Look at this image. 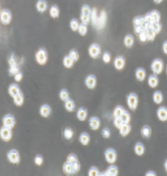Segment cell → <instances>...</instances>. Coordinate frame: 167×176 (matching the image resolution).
Instances as JSON below:
<instances>
[{"label": "cell", "instance_id": "obj_52", "mask_svg": "<svg viewBox=\"0 0 167 176\" xmlns=\"http://www.w3.org/2000/svg\"><path fill=\"white\" fill-rule=\"evenodd\" d=\"M23 75L21 72H18V73H17V74H15V76H14L15 81H16V82H20V81L23 80Z\"/></svg>", "mask_w": 167, "mask_h": 176}, {"label": "cell", "instance_id": "obj_41", "mask_svg": "<svg viewBox=\"0 0 167 176\" xmlns=\"http://www.w3.org/2000/svg\"><path fill=\"white\" fill-rule=\"evenodd\" d=\"M92 10L93 9L88 5H84L83 7H82V9H81V15H91Z\"/></svg>", "mask_w": 167, "mask_h": 176}, {"label": "cell", "instance_id": "obj_57", "mask_svg": "<svg viewBox=\"0 0 167 176\" xmlns=\"http://www.w3.org/2000/svg\"><path fill=\"white\" fill-rule=\"evenodd\" d=\"M166 74H167V67H166Z\"/></svg>", "mask_w": 167, "mask_h": 176}, {"label": "cell", "instance_id": "obj_8", "mask_svg": "<svg viewBox=\"0 0 167 176\" xmlns=\"http://www.w3.org/2000/svg\"><path fill=\"white\" fill-rule=\"evenodd\" d=\"M7 159L8 161L11 164L14 165H18L20 161H21V157H20V154L16 149H12L7 153Z\"/></svg>", "mask_w": 167, "mask_h": 176}, {"label": "cell", "instance_id": "obj_21", "mask_svg": "<svg viewBox=\"0 0 167 176\" xmlns=\"http://www.w3.org/2000/svg\"><path fill=\"white\" fill-rule=\"evenodd\" d=\"M78 140L79 142L83 145V146H86L89 144L90 140H91V138H90V135L87 133V132H82L78 138Z\"/></svg>", "mask_w": 167, "mask_h": 176}, {"label": "cell", "instance_id": "obj_19", "mask_svg": "<svg viewBox=\"0 0 167 176\" xmlns=\"http://www.w3.org/2000/svg\"><path fill=\"white\" fill-rule=\"evenodd\" d=\"M147 83L149 85V87L152 88H156L159 84V80L156 74H151L148 79H147Z\"/></svg>", "mask_w": 167, "mask_h": 176}, {"label": "cell", "instance_id": "obj_55", "mask_svg": "<svg viewBox=\"0 0 167 176\" xmlns=\"http://www.w3.org/2000/svg\"><path fill=\"white\" fill-rule=\"evenodd\" d=\"M162 2H163V0H154V3H155V4H156V5L161 4Z\"/></svg>", "mask_w": 167, "mask_h": 176}, {"label": "cell", "instance_id": "obj_45", "mask_svg": "<svg viewBox=\"0 0 167 176\" xmlns=\"http://www.w3.org/2000/svg\"><path fill=\"white\" fill-rule=\"evenodd\" d=\"M102 59H103V62L104 64H109L112 60V55L109 52H104L103 56H102Z\"/></svg>", "mask_w": 167, "mask_h": 176}, {"label": "cell", "instance_id": "obj_42", "mask_svg": "<svg viewBox=\"0 0 167 176\" xmlns=\"http://www.w3.org/2000/svg\"><path fill=\"white\" fill-rule=\"evenodd\" d=\"M80 20H81V23L88 25L91 22V15H80Z\"/></svg>", "mask_w": 167, "mask_h": 176}, {"label": "cell", "instance_id": "obj_50", "mask_svg": "<svg viewBox=\"0 0 167 176\" xmlns=\"http://www.w3.org/2000/svg\"><path fill=\"white\" fill-rule=\"evenodd\" d=\"M124 123L122 121L121 117H114L113 119V124L117 129H120V127Z\"/></svg>", "mask_w": 167, "mask_h": 176}, {"label": "cell", "instance_id": "obj_12", "mask_svg": "<svg viewBox=\"0 0 167 176\" xmlns=\"http://www.w3.org/2000/svg\"><path fill=\"white\" fill-rule=\"evenodd\" d=\"M3 126L7 127V128H10V129H14L15 126V119L12 115H7L3 117Z\"/></svg>", "mask_w": 167, "mask_h": 176}, {"label": "cell", "instance_id": "obj_13", "mask_svg": "<svg viewBox=\"0 0 167 176\" xmlns=\"http://www.w3.org/2000/svg\"><path fill=\"white\" fill-rule=\"evenodd\" d=\"M96 84H97L96 77L94 75H93V74L88 75L84 80V85L86 86V88H89V89H93L96 87Z\"/></svg>", "mask_w": 167, "mask_h": 176}, {"label": "cell", "instance_id": "obj_4", "mask_svg": "<svg viewBox=\"0 0 167 176\" xmlns=\"http://www.w3.org/2000/svg\"><path fill=\"white\" fill-rule=\"evenodd\" d=\"M127 104L130 110L135 111L138 106V97L135 93H129L127 96Z\"/></svg>", "mask_w": 167, "mask_h": 176}, {"label": "cell", "instance_id": "obj_6", "mask_svg": "<svg viewBox=\"0 0 167 176\" xmlns=\"http://www.w3.org/2000/svg\"><path fill=\"white\" fill-rule=\"evenodd\" d=\"M12 21V14L7 9H3L0 12V22L3 25H8Z\"/></svg>", "mask_w": 167, "mask_h": 176}, {"label": "cell", "instance_id": "obj_49", "mask_svg": "<svg viewBox=\"0 0 167 176\" xmlns=\"http://www.w3.org/2000/svg\"><path fill=\"white\" fill-rule=\"evenodd\" d=\"M34 164L38 166H41L42 164H43V157L41 155H37L35 157H34Z\"/></svg>", "mask_w": 167, "mask_h": 176}, {"label": "cell", "instance_id": "obj_33", "mask_svg": "<svg viewBox=\"0 0 167 176\" xmlns=\"http://www.w3.org/2000/svg\"><path fill=\"white\" fill-rule=\"evenodd\" d=\"M134 151L137 156H143L145 153V147L144 145L141 142H137L136 143L135 147H134Z\"/></svg>", "mask_w": 167, "mask_h": 176}, {"label": "cell", "instance_id": "obj_32", "mask_svg": "<svg viewBox=\"0 0 167 176\" xmlns=\"http://www.w3.org/2000/svg\"><path fill=\"white\" fill-rule=\"evenodd\" d=\"M63 172L67 175H73V169H72V164L69 162H65L63 165Z\"/></svg>", "mask_w": 167, "mask_h": 176}, {"label": "cell", "instance_id": "obj_25", "mask_svg": "<svg viewBox=\"0 0 167 176\" xmlns=\"http://www.w3.org/2000/svg\"><path fill=\"white\" fill-rule=\"evenodd\" d=\"M87 115H88V114H87V110L85 109V108H79L77 112H76V117L77 119L79 120V121H81V122H84V121H85L86 119H87Z\"/></svg>", "mask_w": 167, "mask_h": 176}, {"label": "cell", "instance_id": "obj_26", "mask_svg": "<svg viewBox=\"0 0 167 176\" xmlns=\"http://www.w3.org/2000/svg\"><path fill=\"white\" fill-rule=\"evenodd\" d=\"M131 130V126L129 124H123L120 127L119 131H120V134L122 135V137H126L129 135V133L130 132Z\"/></svg>", "mask_w": 167, "mask_h": 176}, {"label": "cell", "instance_id": "obj_51", "mask_svg": "<svg viewBox=\"0 0 167 176\" xmlns=\"http://www.w3.org/2000/svg\"><path fill=\"white\" fill-rule=\"evenodd\" d=\"M102 135H103V138L109 139V138L111 137V132H110V130L107 129V128L103 129V130H102Z\"/></svg>", "mask_w": 167, "mask_h": 176}, {"label": "cell", "instance_id": "obj_48", "mask_svg": "<svg viewBox=\"0 0 167 176\" xmlns=\"http://www.w3.org/2000/svg\"><path fill=\"white\" fill-rule=\"evenodd\" d=\"M78 161V158H77V156L75 154H73V153H71V154H69L68 156V157H67V162H69L70 164H73V163H75V162Z\"/></svg>", "mask_w": 167, "mask_h": 176}, {"label": "cell", "instance_id": "obj_43", "mask_svg": "<svg viewBox=\"0 0 167 176\" xmlns=\"http://www.w3.org/2000/svg\"><path fill=\"white\" fill-rule=\"evenodd\" d=\"M87 25H85V24H83V23H81L80 24V26H79V29H78V33L81 35V36H85L86 35V33H87Z\"/></svg>", "mask_w": 167, "mask_h": 176}, {"label": "cell", "instance_id": "obj_47", "mask_svg": "<svg viewBox=\"0 0 167 176\" xmlns=\"http://www.w3.org/2000/svg\"><path fill=\"white\" fill-rule=\"evenodd\" d=\"M99 174H100V172H99L98 168L95 167V166H92L88 171V175L89 176H99Z\"/></svg>", "mask_w": 167, "mask_h": 176}, {"label": "cell", "instance_id": "obj_5", "mask_svg": "<svg viewBox=\"0 0 167 176\" xmlns=\"http://www.w3.org/2000/svg\"><path fill=\"white\" fill-rule=\"evenodd\" d=\"M151 70L154 73V74H162L163 70H164V62L159 58L155 59L151 64Z\"/></svg>", "mask_w": 167, "mask_h": 176}, {"label": "cell", "instance_id": "obj_16", "mask_svg": "<svg viewBox=\"0 0 167 176\" xmlns=\"http://www.w3.org/2000/svg\"><path fill=\"white\" fill-rule=\"evenodd\" d=\"M40 115L44 118H48L51 115V107L50 105L44 104L40 107Z\"/></svg>", "mask_w": 167, "mask_h": 176}, {"label": "cell", "instance_id": "obj_20", "mask_svg": "<svg viewBox=\"0 0 167 176\" xmlns=\"http://www.w3.org/2000/svg\"><path fill=\"white\" fill-rule=\"evenodd\" d=\"M135 76H136V79L138 81H140V82L144 81V80L146 79V73L144 68H141V67L137 68L136 72H135Z\"/></svg>", "mask_w": 167, "mask_h": 176}, {"label": "cell", "instance_id": "obj_40", "mask_svg": "<svg viewBox=\"0 0 167 176\" xmlns=\"http://www.w3.org/2000/svg\"><path fill=\"white\" fill-rule=\"evenodd\" d=\"M121 119H122V121L124 124H129V122H130V115H129V112L127 110L124 111L123 114L122 115V116H121Z\"/></svg>", "mask_w": 167, "mask_h": 176}, {"label": "cell", "instance_id": "obj_56", "mask_svg": "<svg viewBox=\"0 0 167 176\" xmlns=\"http://www.w3.org/2000/svg\"><path fill=\"white\" fill-rule=\"evenodd\" d=\"M165 171H166L167 173V159L165 160Z\"/></svg>", "mask_w": 167, "mask_h": 176}, {"label": "cell", "instance_id": "obj_27", "mask_svg": "<svg viewBox=\"0 0 167 176\" xmlns=\"http://www.w3.org/2000/svg\"><path fill=\"white\" fill-rule=\"evenodd\" d=\"M13 100H14V103L16 106H22L23 105V102H24V97H23V94L22 92L18 93L17 95L13 97Z\"/></svg>", "mask_w": 167, "mask_h": 176}, {"label": "cell", "instance_id": "obj_10", "mask_svg": "<svg viewBox=\"0 0 167 176\" xmlns=\"http://www.w3.org/2000/svg\"><path fill=\"white\" fill-rule=\"evenodd\" d=\"M101 52H102L101 47L98 44H96V43L91 44L90 47H89V48H88L89 56L93 59L98 58L99 56H100V55H101Z\"/></svg>", "mask_w": 167, "mask_h": 176}, {"label": "cell", "instance_id": "obj_39", "mask_svg": "<svg viewBox=\"0 0 167 176\" xmlns=\"http://www.w3.org/2000/svg\"><path fill=\"white\" fill-rule=\"evenodd\" d=\"M124 111H125V109L122 107V106H117L114 108L113 113H112L113 118L114 117H121Z\"/></svg>", "mask_w": 167, "mask_h": 176}, {"label": "cell", "instance_id": "obj_9", "mask_svg": "<svg viewBox=\"0 0 167 176\" xmlns=\"http://www.w3.org/2000/svg\"><path fill=\"white\" fill-rule=\"evenodd\" d=\"M13 133H12V129L7 128L5 126H2V128L0 129V139L3 141H10L12 139Z\"/></svg>", "mask_w": 167, "mask_h": 176}, {"label": "cell", "instance_id": "obj_53", "mask_svg": "<svg viewBox=\"0 0 167 176\" xmlns=\"http://www.w3.org/2000/svg\"><path fill=\"white\" fill-rule=\"evenodd\" d=\"M162 48H163V51H164V53H165V55H167V40L164 42Z\"/></svg>", "mask_w": 167, "mask_h": 176}, {"label": "cell", "instance_id": "obj_35", "mask_svg": "<svg viewBox=\"0 0 167 176\" xmlns=\"http://www.w3.org/2000/svg\"><path fill=\"white\" fill-rule=\"evenodd\" d=\"M153 99H154V102L155 103V104H157V105L161 104V103L163 102V100H164V96L162 94V92L159 91V90L155 91L154 93V95H153Z\"/></svg>", "mask_w": 167, "mask_h": 176}, {"label": "cell", "instance_id": "obj_17", "mask_svg": "<svg viewBox=\"0 0 167 176\" xmlns=\"http://www.w3.org/2000/svg\"><path fill=\"white\" fill-rule=\"evenodd\" d=\"M21 92L20 87L16 84V83H12L9 87H8V94L11 97H14L17 95L18 93Z\"/></svg>", "mask_w": 167, "mask_h": 176}, {"label": "cell", "instance_id": "obj_24", "mask_svg": "<svg viewBox=\"0 0 167 176\" xmlns=\"http://www.w3.org/2000/svg\"><path fill=\"white\" fill-rule=\"evenodd\" d=\"M140 133H141V136L144 139H149L151 137V134H152V129L148 125H144L141 129Z\"/></svg>", "mask_w": 167, "mask_h": 176}, {"label": "cell", "instance_id": "obj_34", "mask_svg": "<svg viewBox=\"0 0 167 176\" xmlns=\"http://www.w3.org/2000/svg\"><path fill=\"white\" fill-rule=\"evenodd\" d=\"M98 11L96 8H93L91 14V23L93 24V27H96L97 24V21H98Z\"/></svg>", "mask_w": 167, "mask_h": 176}, {"label": "cell", "instance_id": "obj_28", "mask_svg": "<svg viewBox=\"0 0 167 176\" xmlns=\"http://www.w3.org/2000/svg\"><path fill=\"white\" fill-rule=\"evenodd\" d=\"M74 64H75V61L71 58L69 55H68V56H64V58H63V65H64L65 68H67V69H70V68H72V67H73Z\"/></svg>", "mask_w": 167, "mask_h": 176}, {"label": "cell", "instance_id": "obj_46", "mask_svg": "<svg viewBox=\"0 0 167 176\" xmlns=\"http://www.w3.org/2000/svg\"><path fill=\"white\" fill-rule=\"evenodd\" d=\"M72 169H73V174H76L77 173H79L81 169V165L79 161H76L72 164Z\"/></svg>", "mask_w": 167, "mask_h": 176}, {"label": "cell", "instance_id": "obj_15", "mask_svg": "<svg viewBox=\"0 0 167 176\" xmlns=\"http://www.w3.org/2000/svg\"><path fill=\"white\" fill-rule=\"evenodd\" d=\"M89 126L93 131H97L101 127V121L97 116H92L89 119Z\"/></svg>", "mask_w": 167, "mask_h": 176}, {"label": "cell", "instance_id": "obj_30", "mask_svg": "<svg viewBox=\"0 0 167 176\" xmlns=\"http://www.w3.org/2000/svg\"><path fill=\"white\" fill-rule=\"evenodd\" d=\"M60 8L58 6H56V5H53V6H51V7L50 9V17L51 18H53V19H57L59 16H60Z\"/></svg>", "mask_w": 167, "mask_h": 176}, {"label": "cell", "instance_id": "obj_11", "mask_svg": "<svg viewBox=\"0 0 167 176\" xmlns=\"http://www.w3.org/2000/svg\"><path fill=\"white\" fill-rule=\"evenodd\" d=\"M107 22V14L104 10L101 11L100 15L98 16V21H97V24H96V29H102L105 27Z\"/></svg>", "mask_w": 167, "mask_h": 176}, {"label": "cell", "instance_id": "obj_23", "mask_svg": "<svg viewBox=\"0 0 167 176\" xmlns=\"http://www.w3.org/2000/svg\"><path fill=\"white\" fill-rule=\"evenodd\" d=\"M119 174V169L113 164L111 165L105 171V176H117Z\"/></svg>", "mask_w": 167, "mask_h": 176}, {"label": "cell", "instance_id": "obj_44", "mask_svg": "<svg viewBox=\"0 0 167 176\" xmlns=\"http://www.w3.org/2000/svg\"><path fill=\"white\" fill-rule=\"evenodd\" d=\"M69 56L71 57V58L73 59L74 61H75V63L78 61V59H79V54L77 53L76 50L75 49H72V50H70L69 53Z\"/></svg>", "mask_w": 167, "mask_h": 176}, {"label": "cell", "instance_id": "obj_37", "mask_svg": "<svg viewBox=\"0 0 167 176\" xmlns=\"http://www.w3.org/2000/svg\"><path fill=\"white\" fill-rule=\"evenodd\" d=\"M60 98L62 101H64V102H66L67 100H69V92L68 89H66V88H63V89H61L60 92Z\"/></svg>", "mask_w": 167, "mask_h": 176}, {"label": "cell", "instance_id": "obj_2", "mask_svg": "<svg viewBox=\"0 0 167 176\" xmlns=\"http://www.w3.org/2000/svg\"><path fill=\"white\" fill-rule=\"evenodd\" d=\"M8 64H9V75L15 76V74L19 72V69H20L15 54H12L10 56V57L8 59Z\"/></svg>", "mask_w": 167, "mask_h": 176}, {"label": "cell", "instance_id": "obj_22", "mask_svg": "<svg viewBox=\"0 0 167 176\" xmlns=\"http://www.w3.org/2000/svg\"><path fill=\"white\" fill-rule=\"evenodd\" d=\"M36 9L39 13L42 14L44 13L45 11H47L48 9V4L45 0H38L37 3H36Z\"/></svg>", "mask_w": 167, "mask_h": 176}, {"label": "cell", "instance_id": "obj_3", "mask_svg": "<svg viewBox=\"0 0 167 176\" xmlns=\"http://www.w3.org/2000/svg\"><path fill=\"white\" fill-rule=\"evenodd\" d=\"M35 60L39 65H45L48 62V52L45 48H39L35 53Z\"/></svg>", "mask_w": 167, "mask_h": 176}, {"label": "cell", "instance_id": "obj_29", "mask_svg": "<svg viewBox=\"0 0 167 176\" xmlns=\"http://www.w3.org/2000/svg\"><path fill=\"white\" fill-rule=\"evenodd\" d=\"M134 41H135V40H134V37H133L132 35H130V34L126 35L125 38H124V45H125V47H128V48H131V47H133Z\"/></svg>", "mask_w": 167, "mask_h": 176}, {"label": "cell", "instance_id": "obj_36", "mask_svg": "<svg viewBox=\"0 0 167 176\" xmlns=\"http://www.w3.org/2000/svg\"><path fill=\"white\" fill-rule=\"evenodd\" d=\"M63 136H64L65 139L71 140L74 137V131L71 128H66L63 132Z\"/></svg>", "mask_w": 167, "mask_h": 176}, {"label": "cell", "instance_id": "obj_14", "mask_svg": "<svg viewBox=\"0 0 167 176\" xmlns=\"http://www.w3.org/2000/svg\"><path fill=\"white\" fill-rule=\"evenodd\" d=\"M125 64H126V61H125V58L122 56H117L116 58L114 59L113 65L115 67V69L118 70V71L123 70L124 67H125Z\"/></svg>", "mask_w": 167, "mask_h": 176}, {"label": "cell", "instance_id": "obj_18", "mask_svg": "<svg viewBox=\"0 0 167 176\" xmlns=\"http://www.w3.org/2000/svg\"><path fill=\"white\" fill-rule=\"evenodd\" d=\"M157 117L161 122H165L167 121V108L165 106H161L157 109L156 112Z\"/></svg>", "mask_w": 167, "mask_h": 176}, {"label": "cell", "instance_id": "obj_7", "mask_svg": "<svg viewBox=\"0 0 167 176\" xmlns=\"http://www.w3.org/2000/svg\"><path fill=\"white\" fill-rule=\"evenodd\" d=\"M104 157L108 164L112 165L117 160V153L113 148H107L104 152Z\"/></svg>", "mask_w": 167, "mask_h": 176}, {"label": "cell", "instance_id": "obj_38", "mask_svg": "<svg viewBox=\"0 0 167 176\" xmlns=\"http://www.w3.org/2000/svg\"><path fill=\"white\" fill-rule=\"evenodd\" d=\"M80 22L77 19H72L70 21V23H69V26H70V29H72L73 31H77L78 29H79V26H80Z\"/></svg>", "mask_w": 167, "mask_h": 176}, {"label": "cell", "instance_id": "obj_1", "mask_svg": "<svg viewBox=\"0 0 167 176\" xmlns=\"http://www.w3.org/2000/svg\"><path fill=\"white\" fill-rule=\"evenodd\" d=\"M161 14L157 10H152L145 15L134 17L132 24L134 32L140 42H152L157 34L162 31Z\"/></svg>", "mask_w": 167, "mask_h": 176}, {"label": "cell", "instance_id": "obj_31", "mask_svg": "<svg viewBox=\"0 0 167 176\" xmlns=\"http://www.w3.org/2000/svg\"><path fill=\"white\" fill-rule=\"evenodd\" d=\"M65 109L68 112H69V113L75 111V109H76V104L71 98H69V100H67L65 102Z\"/></svg>", "mask_w": 167, "mask_h": 176}, {"label": "cell", "instance_id": "obj_54", "mask_svg": "<svg viewBox=\"0 0 167 176\" xmlns=\"http://www.w3.org/2000/svg\"><path fill=\"white\" fill-rule=\"evenodd\" d=\"M146 176H155L156 175V174H155V172H153V171H149V172H147V173L146 174Z\"/></svg>", "mask_w": 167, "mask_h": 176}]
</instances>
